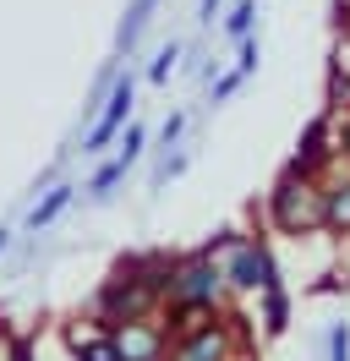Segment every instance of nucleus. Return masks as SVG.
Here are the masks:
<instances>
[{"label":"nucleus","instance_id":"2eb2a0df","mask_svg":"<svg viewBox=\"0 0 350 361\" xmlns=\"http://www.w3.org/2000/svg\"><path fill=\"white\" fill-rule=\"evenodd\" d=\"M11 361H28V345H11Z\"/></svg>","mask_w":350,"mask_h":361},{"label":"nucleus","instance_id":"f8f14e48","mask_svg":"<svg viewBox=\"0 0 350 361\" xmlns=\"http://www.w3.org/2000/svg\"><path fill=\"white\" fill-rule=\"evenodd\" d=\"M246 23H252V6H236V17H230V33H246Z\"/></svg>","mask_w":350,"mask_h":361},{"label":"nucleus","instance_id":"0eeeda50","mask_svg":"<svg viewBox=\"0 0 350 361\" xmlns=\"http://www.w3.org/2000/svg\"><path fill=\"white\" fill-rule=\"evenodd\" d=\"M66 203H71V192H66V186H61V192H49V197H44V203L33 208V230H39V225H49V219H55V214H61Z\"/></svg>","mask_w":350,"mask_h":361},{"label":"nucleus","instance_id":"423d86ee","mask_svg":"<svg viewBox=\"0 0 350 361\" xmlns=\"http://www.w3.org/2000/svg\"><path fill=\"white\" fill-rule=\"evenodd\" d=\"M148 11H153V0H137L126 11V23H121V44H131L137 33H143V23H148Z\"/></svg>","mask_w":350,"mask_h":361},{"label":"nucleus","instance_id":"f257e3e1","mask_svg":"<svg viewBox=\"0 0 350 361\" xmlns=\"http://www.w3.org/2000/svg\"><path fill=\"white\" fill-rule=\"evenodd\" d=\"M274 214H279L284 230H312V225H323V203H312V192H306V186H296V180H284V186H279Z\"/></svg>","mask_w":350,"mask_h":361},{"label":"nucleus","instance_id":"9b49d317","mask_svg":"<svg viewBox=\"0 0 350 361\" xmlns=\"http://www.w3.org/2000/svg\"><path fill=\"white\" fill-rule=\"evenodd\" d=\"M318 159H323V126H312V132H306V154L296 159V164H301V170H312Z\"/></svg>","mask_w":350,"mask_h":361},{"label":"nucleus","instance_id":"39448f33","mask_svg":"<svg viewBox=\"0 0 350 361\" xmlns=\"http://www.w3.org/2000/svg\"><path fill=\"white\" fill-rule=\"evenodd\" d=\"M181 361H219V334H197L186 350H181Z\"/></svg>","mask_w":350,"mask_h":361},{"label":"nucleus","instance_id":"f03ea898","mask_svg":"<svg viewBox=\"0 0 350 361\" xmlns=\"http://www.w3.org/2000/svg\"><path fill=\"white\" fill-rule=\"evenodd\" d=\"M126 110H131V82H115V93H109V110H104V121L93 126V137H88V148H104L109 137H115V126L126 121Z\"/></svg>","mask_w":350,"mask_h":361},{"label":"nucleus","instance_id":"a211bd4d","mask_svg":"<svg viewBox=\"0 0 350 361\" xmlns=\"http://www.w3.org/2000/svg\"><path fill=\"white\" fill-rule=\"evenodd\" d=\"M345 148H350V126H345Z\"/></svg>","mask_w":350,"mask_h":361},{"label":"nucleus","instance_id":"4468645a","mask_svg":"<svg viewBox=\"0 0 350 361\" xmlns=\"http://www.w3.org/2000/svg\"><path fill=\"white\" fill-rule=\"evenodd\" d=\"M170 66H175V49H164V55L153 61V77H170Z\"/></svg>","mask_w":350,"mask_h":361},{"label":"nucleus","instance_id":"dca6fc26","mask_svg":"<svg viewBox=\"0 0 350 361\" xmlns=\"http://www.w3.org/2000/svg\"><path fill=\"white\" fill-rule=\"evenodd\" d=\"M203 11H208V17H214V0H203Z\"/></svg>","mask_w":350,"mask_h":361},{"label":"nucleus","instance_id":"20e7f679","mask_svg":"<svg viewBox=\"0 0 350 361\" xmlns=\"http://www.w3.org/2000/svg\"><path fill=\"white\" fill-rule=\"evenodd\" d=\"M236 285H268V257H262L258 247L236 252Z\"/></svg>","mask_w":350,"mask_h":361},{"label":"nucleus","instance_id":"f3484780","mask_svg":"<svg viewBox=\"0 0 350 361\" xmlns=\"http://www.w3.org/2000/svg\"><path fill=\"white\" fill-rule=\"evenodd\" d=\"M0 252H6V230H0Z\"/></svg>","mask_w":350,"mask_h":361},{"label":"nucleus","instance_id":"9d476101","mask_svg":"<svg viewBox=\"0 0 350 361\" xmlns=\"http://www.w3.org/2000/svg\"><path fill=\"white\" fill-rule=\"evenodd\" d=\"M323 219H334V225H350V186L339 192V197H328V203H323Z\"/></svg>","mask_w":350,"mask_h":361},{"label":"nucleus","instance_id":"7ed1b4c3","mask_svg":"<svg viewBox=\"0 0 350 361\" xmlns=\"http://www.w3.org/2000/svg\"><path fill=\"white\" fill-rule=\"evenodd\" d=\"M214 279H219V274L208 269V263H192V269L181 274L175 290H181V301H208V295H214Z\"/></svg>","mask_w":350,"mask_h":361},{"label":"nucleus","instance_id":"6e6552de","mask_svg":"<svg viewBox=\"0 0 350 361\" xmlns=\"http://www.w3.org/2000/svg\"><path fill=\"white\" fill-rule=\"evenodd\" d=\"M131 159H137V154H121V159H115V164H109V170H99V180H93V192H99V197H104L109 186H115V180L126 176V164H131Z\"/></svg>","mask_w":350,"mask_h":361},{"label":"nucleus","instance_id":"ddd939ff","mask_svg":"<svg viewBox=\"0 0 350 361\" xmlns=\"http://www.w3.org/2000/svg\"><path fill=\"white\" fill-rule=\"evenodd\" d=\"M241 77H246V71H236V77H224V82H219V88H214V99H230V93L241 88Z\"/></svg>","mask_w":350,"mask_h":361},{"label":"nucleus","instance_id":"1a4fd4ad","mask_svg":"<svg viewBox=\"0 0 350 361\" xmlns=\"http://www.w3.org/2000/svg\"><path fill=\"white\" fill-rule=\"evenodd\" d=\"M77 350H83V361H121V350H115V345H109V339H77Z\"/></svg>","mask_w":350,"mask_h":361}]
</instances>
